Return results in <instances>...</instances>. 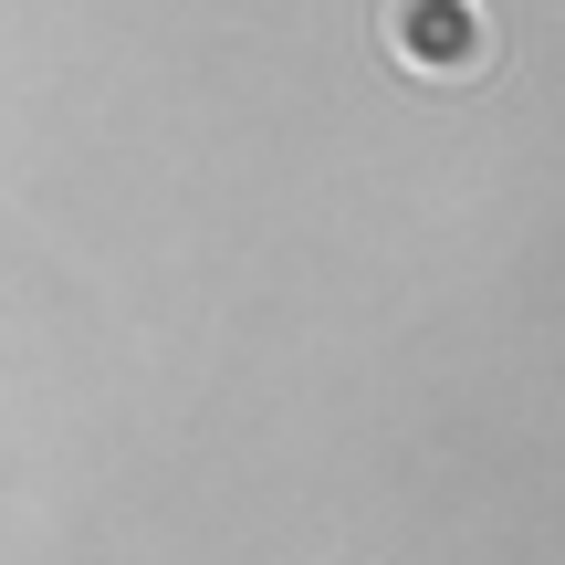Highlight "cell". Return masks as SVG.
<instances>
[{
  "label": "cell",
  "mask_w": 565,
  "mask_h": 565,
  "mask_svg": "<svg viewBox=\"0 0 565 565\" xmlns=\"http://www.w3.org/2000/svg\"><path fill=\"white\" fill-rule=\"evenodd\" d=\"M377 53L408 84H482L503 32H492L482 0H377Z\"/></svg>",
  "instance_id": "obj_1"
}]
</instances>
